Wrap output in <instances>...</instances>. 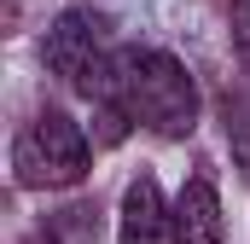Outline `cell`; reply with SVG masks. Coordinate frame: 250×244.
Returning <instances> with one entry per match:
<instances>
[{"label": "cell", "instance_id": "cell-4", "mask_svg": "<svg viewBox=\"0 0 250 244\" xmlns=\"http://www.w3.org/2000/svg\"><path fill=\"white\" fill-rule=\"evenodd\" d=\"M117 244H175V209L163 203V186L151 181V175H140L123 192Z\"/></svg>", "mask_w": 250, "mask_h": 244}, {"label": "cell", "instance_id": "cell-6", "mask_svg": "<svg viewBox=\"0 0 250 244\" xmlns=\"http://www.w3.org/2000/svg\"><path fill=\"white\" fill-rule=\"evenodd\" d=\"M227 12H233V53L250 76V0H227Z\"/></svg>", "mask_w": 250, "mask_h": 244}, {"label": "cell", "instance_id": "cell-2", "mask_svg": "<svg viewBox=\"0 0 250 244\" xmlns=\"http://www.w3.org/2000/svg\"><path fill=\"white\" fill-rule=\"evenodd\" d=\"M93 169V145L64 111H41L12 140V175L29 192H64Z\"/></svg>", "mask_w": 250, "mask_h": 244}, {"label": "cell", "instance_id": "cell-3", "mask_svg": "<svg viewBox=\"0 0 250 244\" xmlns=\"http://www.w3.org/2000/svg\"><path fill=\"white\" fill-rule=\"evenodd\" d=\"M41 59L47 70L59 76L64 87H76L82 99H99V87H105V76H111V23H105V12H93V6H70L59 12V23L47 29V47H41Z\"/></svg>", "mask_w": 250, "mask_h": 244}, {"label": "cell", "instance_id": "cell-5", "mask_svg": "<svg viewBox=\"0 0 250 244\" xmlns=\"http://www.w3.org/2000/svg\"><path fill=\"white\" fill-rule=\"evenodd\" d=\"M175 244H227L221 227V192L209 175H192L175 198Z\"/></svg>", "mask_w": 250, "mask_h": 244}, {"label": "cell", "instance_id": "cell-1", "mask_svg": "<svg viewBox=\"0 0 250 244\" xmlns=\"http://www.w3.org/2000/svg\"><path fill=\"white\" fill-rule=\"evenodd\" d=\"M99 93L117 99L128 122H140L163 140H187L198 128V87H192L187 64L169 59L163 47H123L111 59V76Z\"/></svg>", "mask_w": 250, "mask_h": 244}]
</instances>
